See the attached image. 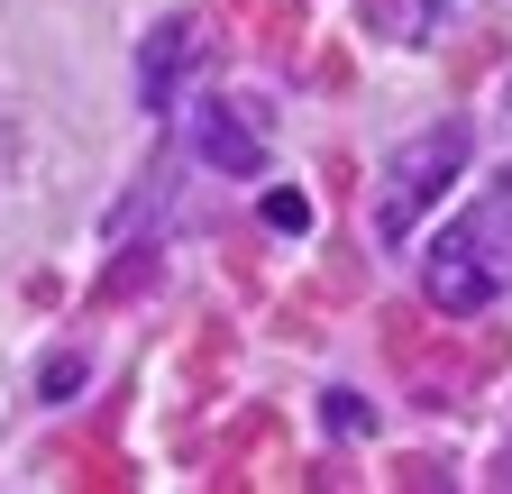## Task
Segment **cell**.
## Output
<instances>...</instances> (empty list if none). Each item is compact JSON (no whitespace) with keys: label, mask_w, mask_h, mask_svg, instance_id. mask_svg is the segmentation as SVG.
<instances>
[{"label":"cell","mask_w":512,"mask_h":494,"mask_svg":"<svg viewBox=\"0 0 512 494\" xmlns=\"http://www.w3.org/2000/svg\"><path fill=\"white\" fill-rule=\"evenodd\" d=\"M503 284H512V229H494V211L485 220H458L421 257V293L439 302V312H485Z\"/></svg>","instance_id":"6da1fadb"},{"label":"cell","mask_w":512,"mask_h":494,"mask_svg":"<svg viewBox=\"0 0 512 494\" xmlns=\"http://www.w3.org/2000/svg\"><path fill=\"white\" fill-rule=\"evenodd\" d=\"M467 119H439V129H421L394 165H384V202H375V229L384 238H412V220L448 193V183H458V165H467Z\"/></svg>","instance_id":"7a4b0ae2"},{"label":"cell","mask_w":512,"mask_h":494,"mask_svg":"<svg viewBox=\"0 0 512 494\" xmlns=\"http://www.w3.org/2000/svg\"><path fill=\"white\" fill-rule=\"evenodd\" d=\"M211 55V37H202V19H165L156 37H147V65H138V92H147V110H174L183 101V74Z\"/></svg>","instance_id":"3957f363"},{"label":"cell","mask_w":512,"mask_h":494,"mask_svg":"<svg viewBox=\"0 0 512 494\" xmlns=\"http://www.w3.org/2000/svg\"><path fill=\"white\" fill-rule=\"evenodd\" d=\"M192 147H202L220 174H256V165H266V147L247 138V119H238V110H220V101L192 110Z\"/></svg>","instance_id":"277c9868"},{"label":"cell","mask_w":512,"mask_h":494,"mask_svg":"<svg viewBox=\"0 0 512 494\" xmlns=\"http://www.w3.org/2000/svg\"><path fill=\"white\" fill-rule=\"evenodd\" d=\"M366 19H375V37H394V46H421V37L439 28V0H366Z\"/></svg>","instance_id":"5b68a950"},{"label":"cell","mask_w":512,"mask_h":494,"mask_svg":"<svg viewBox=\"0 0 512 494\" xmlns=\"http://www.w3.org/2000/svg\"><path fill=\"white\" fill-rule=\"evenodd\" d=\"M266 220H275V229H311V202H302V193H266Z\"/></svg>","instance_id":"8992f818"}]
</instances>
